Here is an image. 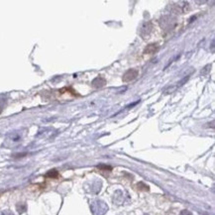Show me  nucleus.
<instances>
[{"instance_id": "f257e3e1", "label": "nucleus", "mask_w": 215, "mask_h": 215, "mask_svg": "<svg viewBox=\"0 0 215 215\" xmlns=\"http://www.w3.org/2000/svg\"><path fill=\"white\" fill-rule=\"evenodd\" d=\"M90 210L93 215H105L108 211V205L103 200L96 199L90 203Z\"/></svg>"}, {"instance_id": "f03ea898", "label": "nucleus", "mask_w": 215, "mask_h": 215, "mask_svg": "<svg viewBox=\"0 0 215 215\" xmlns=\"http://www.w3.org/2000/svg\"><path fill=\"white\" fill-rule=\"evenodd\" d=\"M160 25L165 32H171L177 26V19L171 15H167L160 19Z\"/></svg>"}, {"instance_id": "7ed1b4c3", "label": "nucleus", "mask_w": 215, "mask_h": 215, "mask_svg": "<svg viewBox=\"0 0 215 215\" xmlns=\"http://www.w3.org/2000/svg\"><path fill=\"white\" fill-rule=\"evenodd\" d=\"M127 199H128L127 192L124 191H121V189H118V191H116L113 194L112 201L114 204H116V205H122V204L125 203V201H126Z\"/></svg>"}, {"instance_id": "20e7f679", "label": "nucleus", "mask_w": 215, "mask_h": 215, "mask_svg": "<svg viewBox=\"0 0 215 215\" xmlns=\"http://www.w3.org/2000/svg\"><path fill=\"white\" fill-rule=\"evenodd\" d=\"M188 9V3L187 2H178L176 4L171 5V10L173 13H178L182 14Z\"/></svg>"}, {"instance_id": "39448f33", "label": "nucleus", "mask_w": 215, "mask_h": 215, "mask_svg": "<svg viewBox=\"0 0 215 215\" xmlns=\"http://www.w3.org/2000/svg\"><path fill=\"white\" fill-rule=\"evenodd\" d=\"M138 74H139V71L137 68H130L123 74L122 79L124 82H130V81H134V79L138 77Z\"/></svg>"}, {"instance_id": "423d86ee", "label": "nucleus", "mask_w": 215, "mask_h": 215, "mask_svg": "<svg viewBox=\"0 0 215 215\" xmlns=\"http://www.w3.org/2000/svg\"><path fill=\"white\" fill-rule=\"evenodd\" d=\"M152 29H153V25L151 22H144L142 24V26L140 27V35L144 38V39H146L150 36V34H151L152 32Z\"/></svg>"}, {"instance_id": "0eeeda50", "label": "nucleus", "mask_w": 215, "mask_h": 215, "mask_svg": "<svg viewBox=\"0 0 215 215\" xmlns=\"http://www.w3.org/2000/svg\"><path fill=\"white\" fill-rule=\"evenodd\" d=\"M20 141H21V136L16 133H11L10 135H8V137L6 139V143H8V146L11 147V146H14V145H16L17 143H19Z\"/></svg>"}, {"instance_id": "6e6552de", "label": "nucleus", "mask_w": 215, "mask_h": 215, "mask_svg": "<svg viewBox=\"0 0 215 215\" xmlns=\"http://www.w3.org/2000/svg\"><path fill=\"white\" fill-rule=\"evenodd\" d=\"M106 84V79L104 78L103 77H96L95 78L93 79L91 82V86L94 88H101Z\"/></svg>"}, {"instance_id": "1a4fd4ad", "label": "nucleus", "mask_w": 215, "mask_h": 215, "mask_svg": "<svg viewBox=\"0 0 215 215\" xmlns=\"http://www.w3.org/2000/svg\"><path fill=\"white\" fill-rule=\"evenodd\" d=\"M101 186H102V183L100 181H95V182H92L91 183V186H90V191H91L92 193H97L100 191V189H101Z\"/></svg>"}, {"instance_id": "9d476101", "label": "nucleus", "mask_w": 215, "mask_h": 215, "mask_svg": "<svg viewBox=\"0 0 215 215\" xmlns=\"http://www.w3.org/2000/svg\"><path fill=\"white\" fill-rule=\"evenodd\" d=\"M157 51H158V46H157V45L156 44H150L146 47V49H145L144 53L145 54H154V53H156Z\"/></svg>"}, {"instance_id": "9b49d317", "label": "nucleus", "mask_w": 215, "mask_h": 215, "mask_svg": "<svg viewBox=\"0 0 215 215\" xmlns=\"http://www.w3.org/2000/svg\"><path fill=\"white\" fill-rule=\"evenodd\" d=\"M16 208H17V211L19 213H23L26 211V204H24V203H18L17 205H16Z\"/></svg>"}, {"instance_id": "f8f14e48", "label": "nucleus", "mask_w": 215, "mask_h": 215, "mask_svg": "<svg viewBox=\"0 0 215 215\" xmlns=\"http://www.w3.org/2000/svg\"><path fill=\"white\" fill-rule=\"evenodd\" d=\"M46 176L48 178H57L58 177V172L56 171V169H52V171H50Z\"/></svg>"}, {"instance_id": "ddd939ff", "label": "nucleus", "mask_w": 215, "mask_h": 215, "mask_svg": "<svg viewBox=\"0 0 215 215\" xmlns=\"http://www.w3.org/2000/svg\"><path fill=\"white\" fill-rule=\"evenodd\" d=\"M0 215H15V214L10 210H2L0 211Z\"/></svg>"}, {"instance_id": "4468645a", "label": "nucleus", "mask_w": 215, "mask_h": 215, "mask_svg": "<svg viewBox=\"0 0 215 215\" xmlns=\"http://www.w3.org/2000/svg\"><path fill=\"white\" fill-rule=\"evenodd\" d=\"M179 215H192V214H191V212H189L188 210H182Z\"/></svg>"}, {"instance_id": "2eb2a0df", "label": "nucleus", "mask_w": 215, "mask_h": 215, "mask_svg": "<svg viewBox=\"0 0 215 215\" xmlns=\"http://www.w3.org/2000/svg\"><path fill=\"white\" fill-rule=\"evenodd\" d=\"M145 215H148V214H145Z\"/></svg>"}]
</instances>
